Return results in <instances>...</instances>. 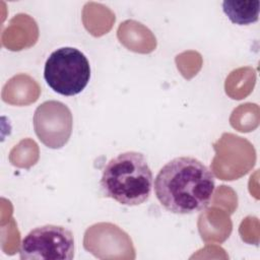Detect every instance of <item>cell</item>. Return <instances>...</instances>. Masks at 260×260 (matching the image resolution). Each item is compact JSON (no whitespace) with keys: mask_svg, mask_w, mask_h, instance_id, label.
I'll list each match as a JSON object with an SVG mask.
<instances>
[{"mask_svg":"<svg viewBox=\"0 0 260 260\" xmlns=\"http://www.w3.org/2000/svg\"><path fill=\"white\" fill-rule=\"evenodd\" d=\"M214 189L212 172L192 156L170 160L154 179V194L158 202L176 214H191L205 209Z\"/></svg>","mask_w":260,"mask_h":260,"instance_id":"obj_1","label":"cell"},{"mask_svg":"<svg viewBox=\"0 0 260 260\" xmlns=\"http://www.w3.org/2000/svg\"><path fill=\"white\" fill-rule=\"evenodd\" d=\"M152 173L141 152L126 151L104 168L100 187L106 197L127 206L144 203L151 193Z\"/></svg>","mask_w":260,"mask_h":260,"instance_id":"obj_2","label":"cell"},{"mask_svg":"<svg viewBox=\"0 0 260 260\" xmlns=\"http://www.w3.org/2000/svg\"><path fill=\"white\" fill-rule=\"evenodd\" d=\"M44 77L57 93L71 96L81 92L90 78V66L85 55L72 47L55 50L48 57Z\"/></svg>","mask_w":260,"mask_h":260,"instance_id":"obj_3","label":"cell"},{"mask_svg":"<svg viewBox=\"0 0 260 260\" xmlns=\"http://www.w3.org/2000/svg\"><path fill=\"white\" fill-rule=\"evenodd\" d=\"M22 260H71L74 257V238L71 231L55 224L31 230L21 241Z\"/></svg>","mask_w":260,"mask_h":260,"instance_id":"obj_4","label":"cell"},{"mask_svg":"<svg viewBox=\"0 0 260 260\" xmlns=\"http://www.w3.org/2000/svg\"><path fill=\"white\" fill-rule=\"evenodd\" d=\"M34 128L37 136L46 146L60 148L71 135V112L61 102H45L35 112Z\"/></svg>","mask_w":260,"mask_h":260,"instance_id":"obj_5","label":"cell"},{"mask_svg":"<svg viewBox=\"0 0 260 260\" xmlns=\"http://www.w3.org/2000/svg\"><path fill=\"white\" fill-rule=\"evenodd\" d=\"M260 2L258 0H225L222 10L230 20L239 25H246L258 20Z\"/></svg>","mask_w":260,"mask_h":260,"instance_id":"obj_6","label":"cell"}]
</instances>
